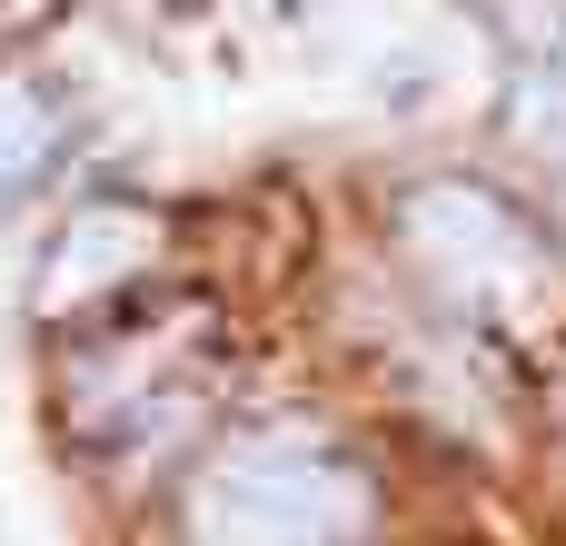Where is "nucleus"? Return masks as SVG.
I'll use <instances>...</instances> for the list:
<instances>
[{"label": "nucleus", "mask_w": 566, "mask_h": 546, "mask_svg": "<svg viewBox=\"0 0 566 546\" xmlns=\"http://www.w3.org/2000/svg\"><path fill=\"white\" fill-rule=\"evenodd\" d=\"M358 527H368V487L298 438L209 468L189 497V546H348Z\"/></svg>", "instance_id": "obj_1"}, {"label": "nucleus", "mask_w": 566, "mask_h": 546, "mask_svg": "<svg viewBox=\"0 0 566 546\" xmlns=\"http://www.w3.org/2000/svg\"><path fill=\"white\" fill-rule=\"evenodd\" d=\"M408 249H418L458 298H478V308H497V318H537L547 288H557V269H547V249L517 229V209H497V199L468 189V179H428V189L408 199Z\"/></svg>", "instance_id": "obj_2"}, {"label": "nucleus", "mask_w": 566, "mask_h": 546, "mask_svg": "<svg viewBox=\"0 0 566 546\" xmlns=\"http://www.w3.org/2000/svg\"><path fill=\"white\" fill-rule=\"evenodd\" d=\"M159 259V219L149 209H70V229L40 259V308H80L119 279H139Z\"/></svg>", "instance_id": "obj_3"}, {"label": "nucleus", "mask_w": 566, "mask_h": 546, "mask_svg": "<svg viewBox=\"0 0 566 546\" xmlns=\"http://www.w3.org/2000/svg\"><path fill=\"white\" fill-rule=\"evenodd\" d=\"M507 129L547 159L566 149V0H517V90H507Z\"/></svg>", "instance_id": "obj_4"}, {"label": "nucleus", "mask_w": 566, "mask_h": 546, "mask_svg": "<svg viewBox=\"0 0 566 546\" xmlns=\"http://www.w3.org/2000/svg\"><path fill=\"white\" fill-rule=\"evenodd\" d=\"M50 159V99L30 80H0V199Z\"/></svg>", "instance_id": "obj_5"}]
</instances>
